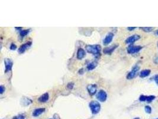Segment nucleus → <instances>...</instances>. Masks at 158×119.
<instances>
[{
	"mask_svg": "<svg viewBox=\"0 0 158 119\" xmlns=\"http://www.w3.org/2000/svg\"><path fill=\"white\" fill-rule=\"evenodd\" d=\"M85 49L89 53L94 55H100L101 47L99 45H88L86 46Z\"/></svg>",
	"mask_w": 158,
	"mask_h": 119,
	"instance_id": "obj_1",
	"label": "nucleus"
},
{
	"mask_svg": "<svg viewBox=\"0 0 158 119\" xmlns=\"http://www.w3.org/2000/svg\"><path fill=\"white\" fill-rule=\"evenodd\" d=\"M89 107L93 114H96L100 111L101 105L97 101H92L89 104Z\"/></svg>",
	"mask_w": 158,
	"mask_h": 119,
	"instance_id": "obj_2",
	"label": "nucleus"
},
{
	"mask_svg": "<svg viewBox=\"0 0 158 119\" xmlns=\"http://www.w3.org/2000/svg\"><path fill=\"white\" fill-rule=\"evenodd\" d=\"M139 69H140V67L139 65H135V66L132 68L131 70L128 73L127 76H126V78L129 79V80H131V79L135 78V77L137 76V73L139 71Z\"/></svg>",
	"mask_w": 158,
	"mask_h": 119,
	"instance_id": "obj_3",
	"label": "nucleus"
},
{
	"mask_svg": "<svg viewBox=\"0 0 158 119\" xmlns=\"http://www.w3.org/2000/svg\"><path fill=\"white\" fill-rule=\"evenodd\" d=\"M142 48L143 47L140 45H130L127 48V53L130 54H133L139 53Z\"/></svg>",
	"mask_w": 158,
	"mask_h": 119,
	"instance_id": "obj_4",
	"label": "nucleus"
},
{
	"mask_svg": "<svg viewBox=\"0 0 158 119\" xmlns=\"http://www.w3.org/2000/svg\"><path fill=\"white\" fill-rule=\"evenodd\" d=\"M156 98V96L154 95H141L139 97V101L141 102H147V103H151Z\"/></svg>",
	"mask_w": 158,
	"mask_h": 119,
	"instance_id": "obj_5",
	"label": "nucleus"
},
{
	"mask_svg": "<svg viewBox=\"0 0 158 119\" xmlns=\"http://www.w3.org/2000/svg\"><path fill=\"white\" fill-rule=\"evenodd\" d=\"M96 98L100 102H105L107 99V94L104 90H100L96 95Z\"/></svg>",
	"mask_w": 158,
	"mask_h": 119,
	"instance_id": "obj_6",
	"label": "nucleus"
},
{
	"mask_svg": "<svg viewBox=\"0 0 158 119\" xmlns=\"http://www.w3.org/2000/svg\"><path fill=\"white\" fill-rule=\"evenodd\" d=\"M4 64H5V72L7 73L8 71L11 70L12 67L13 65V62L11 59L5 58L4 60Z\"/></svg>",
	"mask_w": 158,
	"mask_h": 119,
	"instance_id": "obj_7",
	"label": "nucleus"
},
{
	"mask_svg": "<svg viewBox=\"0 0 158 119\" xmlns=\"http://www.w3.org/2000/svg\"><path fill=\"white\" fill-rule=\"evenodd\" d=\"M32 45V42H31V41L23 43L21 45L20 48H19V50H18V52H19L20 54H23L25 52V51H26V49L27 48H29L31 47V45Z\"/></svg>",
	"mask_w": 158,
	"mask_h": 119,
	"instance_id": "obj_8",
	"label": "nucleus"
},
{
	"mask_svg": "<svg viewBox=\"0 0 158 119\" xmlns=\"http://www.w3.org/2000/svg\"><path fill=\"white\" fill-rule=\"evenodd\" d=\"M141 38V36L139 35H133L127 38L126 40V43L127 44H130V43H133L139 40Z\"/></svg>",
	"mask_w": 158,
	"mask_h": 119,
	"instance_id": "obj_9",
	"label": "nucleus"
},
{
	"mask_svg": "<svg viewBox=\"0 0 158 119\" xmlns=\"http://www.w3.org/2000/svg\"><path fill=\"white\" fill-rule=\"evenodd\" d=\"M87 90L89 94L92 96L96 94V91H97V86L94 84L88 85L87 86Z\"/></svg>",
	"mask_w": 158,
	"mask_h": 119,
	"instance_id": "obj_10",
	"label": "nucleus"
},
{
	"mask_svg": "<svg viewBox=\"0 0 158 119\" xmlns=\"http://www.w3.org/2000/svg\"><path fill=\"white\" fill-rule=\"evenodd\" d=\"M113 38H114L113 33H111V32L108 33V34L106 35L105 38L104 39L103 44L104 45H107L108 44H110V43L112 42V39H113Z\"/></svg>",
	"mask_w": 158,
	"mask_h": 119,
	"instance_id": "obj_11",
	"label": "nucleus"
},
{
	"mask_svg": "<svg viewBox=\"0 0 158 119\" xmlns=\"http://www.w3.org/2000/svg\"><path fill=\"white\" fill-rule=\"evenodd\" d=\"M118 47V45L117 44H115V45H112V46L110 47H107L106 48L104 49L103 52L104 54H108V55H111V54L112 53V52L115 50V49L117 48Z\"/></svg>",
	"mask_w": 158,
	"mask_h": 119,
	"instance_id": "obj_12",
	"label": "nucleus"
},
{
	"mask_svg": "<svg viewBox=\"0 0 158 119\" xmlns=\"http://www.w3.org/2000/svg\"><path fill=\"white\" fill-rule=\"evenodd\" d=\"M85 51L83 48H79L77 51L76 53V57L78 60H82V58H84V57L85 56Z\"/></svg>",
	"mask_w": 158,
	"mask_h": 119,
	"instance_id": "obj_13",
	"label": "nucleus"
},
{
	"mask_svg": "<svg viewBox=\"0 0 158 119\" xmlns=\"http://www.w3.org/2000/svg\"><path fill=\"white\" fill-rule=\"evenodd\" d=\"M45 111V108H37L36 109V110H34V111L33 112V116L35 117H38L39 116H40L41 114H43V113Z\"/></svg>",
	"mask_w": 158,
	"mask_h": 119,
	"instance_id": "obj_14",
	"label": "nucleus"
},
{
	"mask_svg": "<svg viewBox=\"0 0 158 119\" xmlns=\"http://www.w3.org/2000/svg\"><path fill=\"white\" fill-rule=\"evenodd\" d=\"M49 95L48 93L46 92L39 97L38 101L41 103H45L49 100Z\"/></svg>",
	"mask_w": 158,
	"mask_h": 119,
	"instance_id": "obj_15",
	"label": "nucleus"
},
{
	"mask_svg": "<svg viewBox=\"0 0 158 119\" xmlns=\"http://www.w3.org/2000/svg\"><path fill=\"white\" fill-rule=\"evenodd\" d=\"M151 71L149 69H145V70H143L141 71V73H139V76L142 77V78H144V77H147L149 76L151 74Z\"/></svg>",
	"mask_w": 158,
	"mask_h": 119,
	"instance_id": "obj_16",
	"label": "nucleus"
},
{
	"mask_svg": "<svg viewBox=\"0 0 158 119\" xmlns=\"http://www.w3.org/2000/svg\"><path fill=\"white\" fill-rule=\"evenodd\" d=\"M98 63L96 61H92V62L89 63L86 66V69H88V70H92L95 69L97 66Z\"/></svg>",
	"mask_w": 158,
	"mask_h": 119,
	"instance_id": "obj_17",
	"label": "nucleus"
},
{
	"mask_svg": "<svg viewBox=\"0 0 158 119\" xmlns=\"http://www.w3.org/2000/svg\"><path fill=\"white\" fill-rule=\"evenodd\" d=\"M30 29H24V30H21V31H20V35L21 38L25 37V36L29 34L30 32Z\"/></svg>",
	"mask_w": 158,
	"mask_h": 119,
	"instance_id": "obj_18",
	"label": "nucleus"
},
{
	"mask_svg": "<svg viewBox=\"0 0 158 119\" xmlns=\"http://www.w3.org/2000/svg\"><path fill=\"white\" fill-rule=\"evenodd\" d=\"M140 29H142V31H143L145 32H151L153 31L154 29V27H140Z\"/></svg>",
	"mask_w": 158,
	"mask_h": 119,
	"instance_id": "obj_19",
	"label": "nucleus"
},
{
	"mask_svg": "<svg viewBox=\"0 0 158 119\" xmlns=\"http://www.w3.org/2000/svg\"><path fill=\"white\" fill-rule=\"evenodd\" d=\"M145 112L147 114H151L152 111V110L151 107L149 106H145Z\"/></svg>",
	"mask_w": 158,
	"mask_h": 119,
	"instance_id": "obj_20",
	"label": "nucleus"
},
{
	"mask_svg": "<svg viewBox=\"0 0 158 119\" xmlns=\"http://www.w3.org/2000/svg\"><path fill=\"white\" fill-rule=\"evenodd\" d=\"M13 119H25V116L23 114H19L18 116L14 117Z\"/></svg>",
	"mask_w": 158,
	"mask_h": 119,
	"instance_id": "obj_21",
	"label": "nucleus"
},
{
	"mask_svg": "<svg viewBox=\"0 0 158 119\" xmlns=\"http://www.w3.org/2000/svg\"><path fill=\"white\" fill-rule=\"evenodd\" d=\"M74 83L72 82H70L69 83L68 85H67V88H68L69 89H72L74 88Z\"/></svg>",
	"mask_w": 158,
	"mask_h": 119,
	"instance_id": "obj_22",
	"label": "nucleus"
},
{
	"mask_svg": "<svg viewBox=\"0 0 158 119\" xmlns=\"http://www.w3.org/2000/svg\"><path fill=\"white\" fill-rule=\"evenodd\" d=\"M16 48H17L16 45L14 44V43H12L10 45V49L11 50H15Z\"/></svg>",
	"mask_w": 158,
	"mask_h": 119,
	"instance_id": "obj_23",
	"label": "nucleus"
},
{
	"mask_svg": "<svg viewBox=\"0 0 158 119\" xmlns=\"http://www.w3.org/2000/svg\"><path fill=\"white\" fill-rule=\"evenodd\" d=\"M5 90V87L3 86V85H1L0 86V94H3L4 92V91Z\"/></svg>",
	"mask_w": 158,
	"mask_h": 119,
	"instance_id": "obj_24",
	"label": "nucleus"
},
{
	"mask_svg": "<svg viewBox=\"0 0 158 119\" xmlns=\"http://www.w3.org/2000/svg\"><path fill=\"white\" fill-rule=\"evenodd\" d=\"M153 80H155V82L156 83V85H158V75H155V76L153 77Z\"/></svg>",
	"mask_w": 158,
	"mask_h": 119,
	"instance_id": "obj_25",
	"label": "nucleus"
},
{
	"mask_svg": "<svg viewBox=\"0 0 158 119\" xmlns=\"http://www.w3.org/2000/svg\"><path fill=\"white\" fill-rule=\"evenodd\" d=\"M136 28V27H127V30H129V31H133V30H135Z\"/></svg>",
	"mask_w": 158,
	"mask_h": 119,
	"instance_id": "obj_26",
	"label": "nucleus"
},
{
	"mask_svg": "<svg viewBox=\"0 0 158 119\" xmlns=\"http://www.w3.org/2000/svg\"><path fill=\"white\" fill-rule=\"evenodd\" d=\"M154 63H155V64H158V55L156 57L155 59H154Z\"/></svg>",
	"mask_w": 158,
	"mask_h": 119,
	"instance_id": "obj_27",
	"label": "nucleus"
},
{
	"mask_svg": "<svg viewBox=\"0 0 158 119\" xmlns=\"http://www.w3.org/2000/svg\"><path fill=\"white\" fill-rule=\"evenodd\" d=\"M83 73H84V69H81L79 71V73H80V75H82Z\"/></svg>",
	"mask_w": 158,
	"mask_h": 119,
	"instance_id": "obj_28",
	"label": "nucleus"
},
{
	"mask_svg": "<svg viewBox=\"0 0 158 119\" xmlns=\"http://www.w3.org/2000/svg\"><path fill=\"white\" fill-rule=\"evenodd\" d=\"M15 29L20 30V31H21V27H15Z\"/></svg>",
	"mask_w": 158,
	"mask_h": 119,
	"instance_id": "obj_29",
	"label": "nucleus"
},
{
	"mask_svg": "<svg viewBox=\"0 0 158 119\" xmlns=\"http://www.w3.org/2000/svg\"><path fill=\"white\" fill-rule=\"evenodd\" d=\"M156 34L157 35H158V29L156 31Z\"/></svg>",
	"mask_w": 158,
	"mask_h": 119,
	"instance_id": "obj_30",
	"label": "nucleus"
},
{
	"mask_svg": "<svg viewBox=\"0 0 158 119\" xmlns=\"http://www.w3.org/2000/svg\"><path fill=\"white\" fill-rule=\"evenodd\" d=\"M134 119H141V118H139V117H136V118H135Z\"/></svg>",
	"mask_w": 158,
	"mask_h": 119,
	"instance_id": "obj_31",
	"label": "nucleus"
},
{
	"mask_svg": "<svg viewBox=\"0 0 158 119\" xmlns=\"http://www.w3.org/2000/svg\"><path fill=\"white\" fill-rule=\"evenodd\" d=\"M157 47H158V43H157Z\"/></svg>",
	"mask_w": 158,
	"mask_h": 119,
	"instance_id": "obj_32",
	"label": "nucleus"
},
{
	"mask_svg": "<svg viewBox=\"0 0 158 119\" xmlns=\"http://www.w3.org/2000/svg\"><path fill=\"white\" fill-rule=\"evenodd\" d=\"M155 119H158V118H155Z\"/></svg>",
	"mask_w": 158,
	"mask_h": 119,
	"instance_id": "obj_33",
	"label": "nucleus"
},
{
	"mask_svg": "<svg viewBox=\"0 0 158 119\" xmlns=\"http://www.w3.org/2000/svg\"><path fill=\"white\" fill-rule=\"evenodd\" d=\"M50 119H52V118H50Z\"/></svg>",
	"mask_w": 158,
	"mask_h": 119,
	"instance_id": "obj_34",
	"label": "nucleus"
}]
</instances>
